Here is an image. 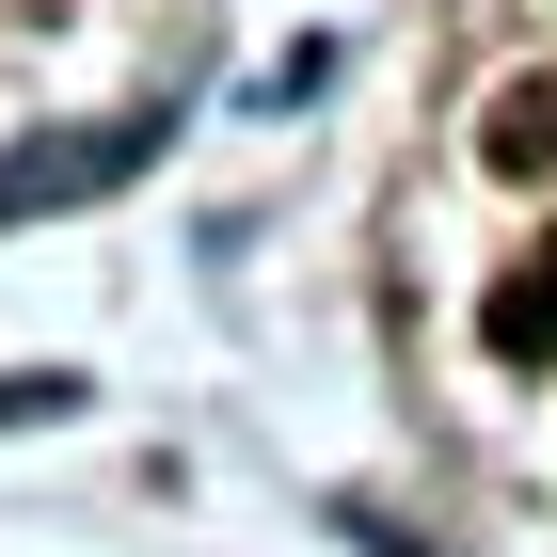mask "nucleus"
I'll return each mask as SVG.
<instances>
[{"instance_id":"1","label":"nucleus","mask_w":557,"mask_h":557,"mask_svg":"<svg viewBox=\"0 0 557 557\" xmlns=\"http://www.w3.org/2000/svg\"><path fill=\"white\" fill-rule=\"evenodd\" d=\"M144 144H160L144 112H128V128H81L64 160H16V175H0V208H64V191H112V175H144Z\"/></svg>"},{"instance_id":"2","label":"nucleus","mask_w":557,"mask_h":557,"mask_svg":"<svg viewBox=\"0 0 557 557\" xmlns=\"http://www.w3.org/2000/svg\"><path fill=\"white\" fill-rule=\"evenodd\" d=\"M478 160H494V175H557V64L494 96V128H478Z\"/></svg>"},{"instance_id":"3","label":"nucleus","mask_w":557,"mask_h":557,"mask_svg":"<svg viewBox=\"0 0 557 557\" xmlns=\"http://www.w3.org/2000/svg\"><path fill=\"white\" fill-rule=\"evenodd\" d=\"M478 335L510 350V367H542V350H557V287H542V256H525V271H510V287L478 302Z\"/></svg>"},{"instance_id":"4","label":"nucleus","mask_w":557,"mask_h":557,"mask_svg":"<svg viewBox=\"0 0 557 557\" xmlns=\"http://www.w3.org/2000/svg\"><path fill=\"white\" fill-rule=\"evenodd\" d=\"M542 287H557V239H542Z\"/></svg>"}]
</instances>
